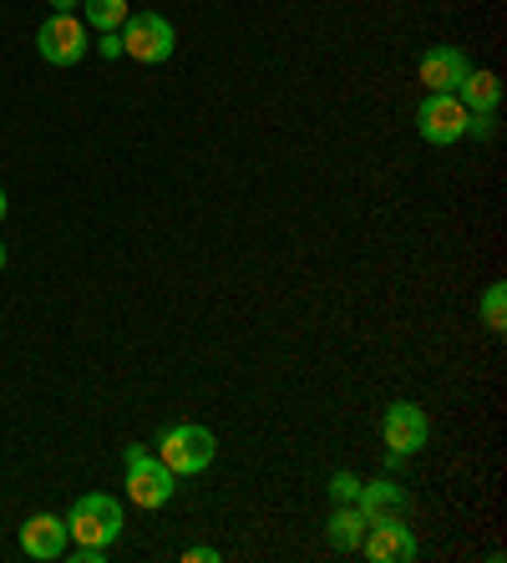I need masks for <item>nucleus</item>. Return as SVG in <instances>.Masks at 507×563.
Returning a JSON list of instances; mask_svg holds the SVG:
<instances>
[{
  "instance_id": "f257e3e1",
  "label": "nucleus",
  "mask_w": 507,
  "mask_h": 563,
  "mask_svg": "<svg viewBox=\"0 0 507 563\" xmlns=\"http://www.w3.org/2000/svg\"><path fill=\"white\" fill-rule=\"evenodd\" d=\"M66 533L77 543H91V549H112L122 533V503L112 493H81L66 512Z\"/></svg>"
},
{
  "instance_id": "f03ea898",
  "label": "nucleus",
  "mask_w": 507,
  "mask_h": 563,
  "mask_svg": "<svg viewBox=\"0 0 507 563\" xmlns=\"http://www.w3.org/2000/svg\"><path fill=\"white\" fill-rule=\"evenodd\" d=\"M213 452H219L213 432H209V427H194V421L168 427V432H163V442H157V462H163L173 477H194V472H203L213 462Z\"/></svg>"
},
{
  "instance_id": "7ed1b4c3",
  "label": "nucleus",
  "mask_w": 507,
  "mask_h": 563,
  "mask_svg": "<svg viewBox=\"0 0 507 563\" xmlns=\"http://www.w3.org/2000/svg\"><path fill=\"white\" fill-rule=\"evenodd\" d=\"M173 493H178V477L157 462V452L128 446V498L137 508H163V503H173Z\"/></svg>"
},
{
  "instance_id": "20e7f679",
  "label": "nucleus",
  "mask_w": 507,
  "mask_h": 563,
  "mask_svg": "<svg viewBox=\"0 0 507 563\" xmlns=\"http://www.w3.org/2000/svg\"><path fill=\"white\" fill-rule=\"evenodd\" d=\"M122 56H132V62H168L173 46H178V36H173V26L163 21V15L153 11H132L128 21H122Z\"/></svg>"
},
{
  "instance_id": "39448f33",
  "label": "nucleus",
  "mask_w": 507,
  "mask_h": 563,
  "mask_svg": "<svg viewBox=\"0 0 507 563\" xmlns=\"http://www.w3.org/2000/svg\"><path fill=\"white\" fill-rule=\"evenodd\" d=\"M472 112L456 102V92H427V102L417 107V128L431 147H447L456 137H467Z\"/></svg>"
},
{
  "instance_id": "423d86ee",
  "label": "nucleus",
  "mask_w": 507,
  "mask_h": 563,
  "mask_svg": "<svg viewBox=\"0 0 507 563\" xmlns=\"http://www.w3.org/2000/svg\"><path fill=\"white\" fill-rule=\"evenodd\" d=\"M381 437H386L390 457H417L421 446L431 442V421L417 401H396V407H386V417H381Z\"/></svg>"
},
{
  "instance_id": "0eeeda50",
  "label": "nucleus",
  "mask_w": 507,
  "mask_h": 563,
  "mask_svg": "<svg viewBox=\"0 0 507 563\" xmlns=\"http://www.w3.org/2000/svg\"><path fill=\"white\" fill-rule=\"evenodd\" d=\"M36 52L52 66H77L87 56V26L77 15H52V21L36 26Z\"/></svg>"
},
{
  "instance_id": "6e6552de",
  "label": "nucleus",
  "mask_w": 507,
  "mask_h": 563,
  "mask_svg": "<svg viewBox=\"0 0 507 563\" xmlns=\"http://www.w3.org/2000/svg\"><path fill=\"white\" fill-rule=\"evenodd\" d=\"M361 553L371 563H411L417 559V538H411V528H401V518H396V523L365 528Z\"/></svg>"
},
{
  "instance_id": "1a4fd4ad",
  "label": "nucleus",
  "mask_w": 507,
  "mask_h": 563,
  "mask_svg": "<svg viewBox=\"0 0 507 563\" xmlns=\"http://www.w3.org/2000/svg\"><path fill=\"white\" fill-rule=\"evenodd\" d=\"M66 518H56V512H36V518H26V528H21V549L31 553V559L52 563L66 553Z\"/></svg>"
},
{
  "instance_id": "9d476101",
  "label": "nucleus",
  "mask_w": 507,
  "mask_h": 563,
  "mask_svg": "<svg viewBox=\"0 0 507 563\" xmlns=\"http://www.w3.org/2000/svg\"><path fill=\"white\" fill-rule=\"evenodd\" d=\"M355 512L365 518V528H376V523H396L406 512V493L396 483H361V493H355Z\"/></svg>"
},
{
  "instance_id": "9b49d317",
  "label": "nucleus",
  "mask_w": 507,
  "mask_h": 563,
  "mask_svg": "<svg viewBox=\"0 0 507 563\" xmlns=\"http://www.w3.org/2000/svg\"><path fill=\"white\" fill-rule=\"evenodd\" d=\"M467 71H472V62H467V52H456V46H437V52L421 56V81H427V92H456Z\"/></svg>"
},
{
  "instance_id": "f8f14e48",
  "label": "nucleus",
  "mask_w": 507,
  "mask_h": 563,
  "mask_svg": "<svg viewBox=\"0 0 507 563\" xmlns=\"http://www.w3.org/2000/svg\"><path fill=\"white\" fill-rule=\"evenodd\" d=\"M456 92H462L456 102L467 107L472 118H493V112H497V97H503V81H497L493 71H467Z\"/></svg>"
},
{
  "instance_id": "ddd939ff",
  "label": "nucleus",
  "mask_w": 507,
  "mask_h": 563,
  "mask_svg": "<svg viewBox=\"0 0 507 563\" xmlns=\"http://www.w3.org/2000/svg\"><path fill=\"white\" fill-rule=\"evenodd\" d=\"M365 538V518L355 512V503H340V512L330 518V543H335L340 553H355Z\"/></svg>"
},
{
  "instance_id": "4468645a",
  "label": "nucleus",
  "mask_w": 507,
  "mask_h": 563,
  "mask_svg": "<svg viewBox=\"0 0 507 563\" xmlns=\"http://www.w3.org/2000/svg\"><path fill=\"white\" fill-rule=\"evenodd\" d=\"M81 11H87L91 31H122V21L132 15V5L128 0H81Z\"/></svg>"
},
{
  "instance_id": "2eb2a0df",
  "label": "nucleus",
  "mask_w": 507,
  "mask_h": 563,
  "mask_svg": "<svg viewBox=\"0 0 507 563\" xmlns=\"http://www.w3.org/2000/svg\"><path fill=\"white\" fill-rule=\"evenodd\" d=\"M503 305H507V289L503 285H493L487 295H482V320H487V330H497L503 335L507 330V320H503Z\"/></svg>"
},
{
  "instance_id": "dca6fc26",
  "label": "nucleus",
  "mask_w": 507,
  "mask_h": 563,
  "mask_svg": "<svg viewBox=\"0 0 507 563\" xmlns=\"http://www.w3.org/2000/svg\"><path fill=\"white\" fill-rule=\"evenodd\" d=\"M355 493H361V483H355L351 472H335V477H330V498L335 503H355Z\"/></svg>"
},
{
  "instance_id": "f3484780",
  "label": "nucleus",
  "mask_w": 507,
  "mask_h": 563,
  "mask_svg": "<svg viewBox=\"0 0 507 563\" xmlns=\"http://www.w3.org/2000/svg\"><path fill=\"white\" fill-rule=\"evenodd\" d=\"M97 52H102L107 62H118V56H122V36H118V31H102V41H97Z\"/></svg>"
},
{
  "instance_id": "a211bd4d",
  "label": "nucleus",
  "mask_w": 507,
  "mask_h": 563,
  "mask_svg": "<svg viewBox=\"0 0 507 563\" xmlns=\"http://www.w3.org/2000/svg\"><path fill=\"white\" fill-rule=\"evenodd\" d=\"M107 553H112V549H91V543H81V549L71 553V559H77V563H102Z\"/></svg>"
},
{
  "instance_id": "6ab92c4d",
  "label": "nucleus",
  "mask_w": 507,
  "mask_h": 563,
  "mask_svg": "<svg viewBox=\"0 0 507 563\" xmlns=\"http://www.w3.org/2000/svg\"><path fill=\"white\" fill-rule=\"evenodd\" d=\"M183 559L188 563H219V549H188Z\"/></svg>"
},
{
  "instance_id": "aec40b11",
  "label": "nucleus",
  "mask_w": 507,
  "mask_h": 563,
  "mask_svg": "<svg viewBox=\"0 0 507 563\" xmlns=\"http://www.w3.org/2000/svg\"><path fill=\"white\" fill-rule=\"evenodd\" d=\"M77 5H81V0H52V11H56V15H71Z\"/></svg>"
},
{
  "instance_id": "412c9836",
  "label": "nucleus",
  "mask_w": 507,
  "mask_h": 563,
  "mask_svg": "<svg viewBox=\"0 0 507 563\" xmlns=\"http://www.w3.org/2000/svg\"><path fill=\"white\" fill-rule=\"evenodd\" d=\"M0 219H5V194H0Z\"/></svg>"
},
{
  "instance_id": "4be33fe9",
  "label": "nucleus",
  "mask_w": 507,
  "mask_h": 563,
  "mask_svg": "<svg viewBox=\"0 0 507 563\" xmlns=\"http://www.w3.org/2000/svg\"><path fill=\"white\" fill-rule=\"evenodd\" d=\"M0 264H5V250H0Z\"/></svg>"
}]
</instances>
